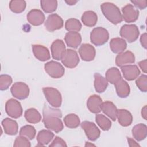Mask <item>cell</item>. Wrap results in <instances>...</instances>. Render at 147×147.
<instances>
[{
  "label": "cell",
  "instance_id": "44dd1931",
  "mask_svg": "<svg viewBox=\"0 0 147 147\" xmlns=\"http://www.w3.org/2000/svg\"><path fill=\"white\" fill-rule=\"evenodd\" d=\"M2 125L4 131L8 135H16L18 133V125L17 122L9 118H6L2 121Z\"/></svg>",
  "mask_w": 147,
  "mask_h": 147
},
{
  "label": "cell",
  "instance_id": "7dc6e473",
  "mask_svg": "<svg viewBox=\"0 0 147 147\" xmlns=\"http://www.w3.org/2000/svg\"><path fill=\"white\" fill-rule=\"evenodd\" d=\"M141 116L145 119H147V107L146 105L144 106L141 110Z\"/></svg>",
  "mask_w": 147,
  "mask_h": 147
},
{
  "label": "cell",
  "instance_id": "7402d4cb",
  "mask_svg": "<svg viewBox=\"0 0 147 147\" xmlns=\"http://www.w3.org/2000/svg\"><path fill=\"white\" fill-rule=\"evenodd\" d=\"M101 111L108 116L113 121L117 119L118 109L115 105L110 101H106L102 103Z\"/></svg>",
  "mask_w": 147,
  "mask_h": 147
},
{
  "label": "cell",
  "instance_id": "681fc988",
  "mask_svg": "<svg viewBox=\"0 0 147 147\" xmlns=\"http://www.w3.org/2000/svg\"><path fill=\"white\" fill-rule=\"evenodd\" d=\"M95 146V145H94V144H90V143L88 142H86V145H85V146Z\"/></svg>",
  "mask_w": 147,
  "mask_h": 147
},
{
  "label": "cell",
  "instance_id": "8d00e7d4",
  "mask_svg": "<svg viewBox=\"0 0 147 147\" xmlns=\"http://www.w3.org/2000/svg\"><path fill=\"white\" fill-rule=\"evenodd\" d=\"M19 134L20 136H24L29 140H31L35 137L36 131L35 128L33 126L27 125L22 126L20 129Z\"/></svg>",
  "mask_w": 147,
  "mask_h": 147
},
{
  "label": "cell",
  "instance_id": "d6986e66",
  "mask_svg": "<svg viewBox=\"0 0 147 147\" xmlns=\"http://www.w3.org/2000/svg\"><path fill=\"white\" fill-rule=\"evenodd\" d=\"M32 50L35 57L38 60L45 61L50 59V53L47 47L39 44H34L32 45Z\"/></svg>",
  "mask_w": 147,
  "mask_h": 147
},
{
  "label": "cell",
  "instance_id": "ac0fdd59",
  "mask_svg": "<svg viewBox=\"0 0 147 147\" xmlns=\"http://www.w3.org/2000/svg\"><path fill=\"white\" fill-rule=\"evenodd\" d=\"M102 103V99L99 95H92L87 99V107L90 112L97 114L101 111Z\"/></svg>",
  "mask_w": 147,
  "mask_h": 147
},
{
  "label": "cell",
  "instance_id": "e575fe53",
  "mask_svg": "<svg viewBox=\"0 0 147 147\" xmlns=\"http://www.w3.org/2000/svg\"><path fill=\"white\" fill-rule=\"evenodd\" d=\"M40 4L42 10L47 13L54 12L57 7V1L56 0H41Z\"/></svg>",
  "mask_w": 147,
  "mask_h": 147
},
{
  "label": "cell",
  "instance_id": "836d02e7",
  "mask_svg": "<svg viewBox=\"0 0 147 147\" xmlns=\"http://www.w3.org/2000/svg\"><path fill=\"white\" fill-rule=\"evenodd\" d=\"M26 3L22 0H12L10 1L9 8L11 11L15 13H21L26 8Z\"/></svg>",
  "mask_w": 147,
  "mask_h": 147
},
{
  "label": "cell",
  "instance_id": "9a60e30c",
  "mask_svg": "<svg viewBox=\"0 0 147 147\" xmlns=\"http://www.w3.org/2000/svg\"><path fill=\"white\" fill-rule=\"evenodd\" d=\"M134 55L130 51H127L126 52L118 53L115 58V64L117 66L120 67L134 63Z\"/></svg>",
  "mask_w": 147,
  "mask_h": 147
},
{
  "label": "cell",
  "instance_id": "4fadbf2b",
  "mask_svg": "<svg viewBox=\"0 0 147 147\" xmlns=\"http://www.w3.org/2000/svg\"><path fill=\"white\" fill-rule=\"evenodd\" d=\"M51 51L53 59L57 60H61L66 51L64 42L60 39L55 40L51 46Z\"/></svg>",
  "mask_w": 147,
  "mask_h": 147
},
{
  "label": "cell",
  "instance_id": "5bb4252c",
  "mask_svg": "<svg viewBox=\"0 0 147 147\" xmlns=\"http://www.w3.org/2000/svg\"><path fill=\"white\" fill-rule=\"evenodd\" d=\"M79 53L81 59L86 61L94 59L96 55L95 48L90 44H83L79 48Z\"/></svg>",
  "mask_w": 147,
  "mask_h": 147
},
{
  "label": "cell",
  "instance_id": "d590c367",
  "mask_svg": "<svg viewBox=\"0 0 147 147\" xmlns=\"http://www.w3.org/2000/svg\"><path fill=\"white\" fill-rule=\"evenodd\" d=\"M65 28L68 32H78L82 28V24L78 19L71 18L66 21Z\"/></svg>",
  "mask_w": 147,
  "mask_h": 147
},
{
  "label": "cell",
  "instance_id": "f6af8a7d",
  "mask_svg": "<svg viewBox=\"0 0 147 147\" xmlns=\"http://www.w3.org/2000/svg\"><path fill=\"white\" fill-rule=\"evenodd\" d=\"M138 64L139 67H140V68L141 69V70L142 71V72H144L145 74H146L147 72V60H146V59H145L144 60H142V61L138 62Z\"/></svg>",
  "mask_w": 147,
  "mask_h": 147
},
{
  "label": "cell",
  "instance_id": "74e56055",
  "mask_svg": "<svg viewBox=\"0 0 147 147\" xmlns=\"http://www.w3.org/2000/svg\"><path fill=\"white\" fill-rule=\"evenodd\" d=\"M12 83L11 77L6 74L0 76V90L2 91L7 90Z\"/></svg>",
  "mask_w": 147,
  "mask_h": 147
},
{
  "label": "cell",
  "instance_id": "484cf974",
  "mask_svg": "<svg viewBox=\"0 0 147 147\" xmlns=\"http://www.w3.org/2000/svg\"><path fill=\"white\" fill-rule=\"evenodd\" d=\"M132 135L134 139L138 141L144 140L147 136V126L144 123L136 125L131 130Z\"/></svg>",
  "mask_w": 147,
  "mask_h": 147
},
{
  "label": "cell",
  "instance_id": "ab89813d",
  "mask_svg": "<svg viewBox=\"0 0 147 147\" xmlns=\"http://www.w3.org/2000/svg\"><path fill=\"white\" fill-rule=\"evenodd\" d=\"M43 116L44 115H54L57 116L59 118L62 117V113L60 110L58 109H55L52 107H50L48 106H45L43 109L42 111Z\"/></svg>",
  "mask_w": 147,
  "mask_h": 147
},
{
  "label": "cell",
  "instance_id": "5b68a950",
  "mask_svg": "<svg viewBox=\"0 0 147 147\" xmlns=\"http://www.w3.org/2000/svg\"><path fill=\"white\" fill-rule=\"evenodd\" d=\"M44 69L48 75L55 79L62 77L65 72L63 66L60 63L53 60L46 63L44 65Z\"/></svg>",
  "mask_w": 147,
  "mask_h": 147
},
{
  "label": "cell",
  "instance_id": "60d3db41",
  "mask_svg": "<svg viewBox=\"0 0 147 147\" xmlns=\"http://www.w3.org/2000/svg\"><path fill=\"white\" fill-rule=\"evenodd\" d=\"M31 146L30 142L29 141V139L26 137L20 136L16 137L14 143V146L19 147V146H25V147H30Z\"/></svg>",
  "mask_w": 147,
  "mask_h": 147
},
{
  "label": "cell",
  "instance_id": "c3c4849f",
  "mask_svg": "<svg viewBox=\"0 0 147 147\" xmlns=\"http://www.w3.org/2000/svg\"><path fill=\"white\" fill-rule=\"evenodd\" d=\"M65 3H67L68 5L72 6L75 5L78 1H75V0H69V1H65Z\"/></svg>",
  "mask_w": 147,
  "mask_h": 147
},
{
  "label": "cell",
  "instance_id": "d4e9b609",
  "mask_svg": "<svg viewBox=\"0 0 147 147\" xmlns=\"http://www.w3.org/2000/svg\"><path fill=\"white\" fill-rule=\"evenodd\" d=\"M115 88L118 96L122 98H126L129 96L130 92V88L129 84L123 79H121L115 84Z\"/></svg>",
  "mask_w": 147,
  "mask_h": 147
},
{
  "label": "cell",
  "instance_id": "f546056e",
  "mask_svg": "<svg viewBox=\"0 0 147 147\" xmlns=\"http://www.w3.org/2000/svg\"><path fill=\"white\" fill-rule=\"evenodd\" d=\"M27 122L30 123H37L41 121V115L38 111L34 108H30L26 110L24 114Z\"/></svg>",
  "mask_w": 147,
  "mask_h": 147
},
{
  "label": "cell",
  "instance_id": "7bdbcfd3",
  "mask_svg": "<svg viewBox=\"0 0 147 147\" xmlns=\"http://www.w3.org/2000/svg\"><path fill=\"white\" fill-rule=\"evenodd\" d=\"M130 2L138 9L140 10L145 9L147 6V1H130Z\"/></svg>",
  "mask_w": 147,
  "mask_h": 147
},
{
  "label": "cell",
  "instance_id": "8992f818",
  "mask_svg": "<svg viewBox=\"0 0 147 147\" xmlns=\"http://www.w3.org/2000/svg\"><path fill=\"white\" fill-rule=\"evenodd\" d=\"M42 122L44 126L55 133H59L64 127L63 123L60 118L54 115H44L43 116Z\"/></svg>",
  "mask_w": 147,
  "mask_h": 147
},
{
  "label": "cell",
  "instance_id": "7a4b0ae2",
  "mask_svg": "<svg viewBox=\"0 0 147 147\" xmlns=\"http://www.w3.org/2000/svg\"><path fill=\"white\" fill-rule=\"evenodd\" d=\"M42 91L49 104L53 107H60L62 103V97L60 92L53 87H44Z\"/></svg>",
  "mask_w": 147,
  "mask_h": 147
},
{
  "label": "cell",
  "instance_id": "277c9868",
  "mask_svg": "<svg viewBox=\"0 0 147 147\" xmlns=\"http://www.w3.org/2000/svg\"><path fill=\"white\" fill-rule=\"evenodd\" d=\"M121 36L127 42L131 43L137 40L140 34L138 28L134 24L123 25L119 32Z\"/></svg>",
  "mask_w": 147,
  "mask_h": 147
},
{
  "label": "cell",
  "instance_id": "cb8c5ba5",
  "mask_svg": "<svg viewBox=\"0 0 147 147\" xmlns=\"http://www.w3.org/2000/svg\"><path fill=\"white\" fill-rule=\"evenodd\" d=\"M110 47L112 52L114 53H120L123 52L127 47L126 41L121 38H113L110 40Z\"/></svg>",
  "mask_w": 147,
  "mask_h": 147
},
{
  "label": "cell",
  "instance_id": "3957f363",
  "mask_svg": "<svg viewBox=\"0 0 147 147\" xmlns=\"http://www.w3.org/2000/svg\"><path fill=\"white\" fill-rule=\"evenodd\" d=\"M109 38L108 31L102 27H96L93 29L90 33L91 42L96 46L105 44Z\"/></svg>",
  "mask_w": 147,
  "mask_h": 147
},
{
  "label": "cell",
  "instance_id": "7c38bea8",
  "mask_svg": "<svg viewBox=\"0 0 147 147\" xmlns=\"http://www.w3.org/2000/svg\"><path fill=\"white\" fill-rule=\"evenodd\" d=\"M122 18L127 23L135 22L139 16V11L131 4H127L122 8Z\"/></svg>",
  "mask_w": 147,
  "mask_h": 147
},
{
  "label": "cell",
  "instance_id": "2e32d148",
  "mask_svg": "<svg viewBox=\"0 0 147 147\" xmlns=\"http://www.w3.org/2000/svg\"><path fill=\"white\" fill-rule=\"evenodd\" d=\"M28 21L32 25L38 26L41 25L45 20V16L42 11L38 9L30 10L26 16Z\"/></svg>",
  "mask_w": 147,
  "mask_h": 147
},
{
  "label": "cell",
  "instance_id": "603a6c76",
  "mask_svg": "<svg viewBox=\"0 0 147 147\" xmlns=\"http://www.w3.org/2000/svg\"><path fill=\"white\" fill-rule=\"evenodd\" d=\"M117 118L119 123L124 127L130 125L133 121V116L130 111L126 109L118 110Z\"/></svg>",
  "mask_w": 147,
  "mask_h": 147
},
{
  "label": "cell",
  "instance_id": "4dcf8cb0",
  "mask_svg": "<svg viewBox=\"0 0 147 147\" xmlns=\"http://www.w3.org/2000/svg\"><path fill=\"white\" fill-rule=\"evenodd\" d=\"M106 79L111 84H115L122 79L121 74L119 70L115 67L109 68L105 74Z\"/></svg>",
  "mask_w": 147,
  "mask_h": 147
},
{
  "label": "cell",
  "instance_id": "e0dca14e",
  "mask_svg": "<svg viewBox=\"0 0 147 147\" xmlns=\"http://www.w3.org/2000/svg\"><path fill=\"white\" fill-rule=\"evenodd\" d=\"M124 78L127 80L131 81L138 78L140 71L136 65H126L121 67Z\"/></svg>",
  "mask_w": 147,
  "mask_h": 147
},
{
  "label": "cell",
  "instance_id": "30bf717a",
  "mask_svg": "<svg viewBox=\"0 0 147 147\" xmlns=\"http://www.w3.org/2000/svg\"><path fill=\"white\" fill-rule=\"evenodd\" d=\"M80 125L88 140L94 141L99 137L100 134V130L94 123L85 121L82 122Z\"/></svg>",
  "mask_w": 147,
  "mask_h": 147
},
{
  "label": "cell",
  "instance_id": "ee69618b",
  "mask_svg": "<svg viewBox=\"0 0 147 147\" xmlns=\"http://www.w3.org/2000/svg\"><path fill=\"white\" fill-rule=\"evenodd\" d=\"M140 42L142 47L145 49L147 48V34L146 33H143L140 37Z\"/></svg>",
  "mask_w": 147,
  "mask_h": 147
},
{
  "label": "cell",
  "instance_id": "52a82bcc",
  "mask_svg": "<svg viewBox=\"0 0 147 147\" xmlns=\"http://www.w3.org/2000/svg\"><path fill=\"white\" fill-rule=\"evenodd\" d=\"M5 110L7 115L13 118H18L22 114L21 103L14 99H9L5 104Z\"/></svg>",
  "mask_w": 147,
  "mask_h": 147
},
{
  "label": "cell",
  "instance_id": "b9f144b4",
  "mask_svg": "<svg viewBox=\"0 0 147 147\" xmlns=\"http://www.w3.org/2000/svg\"><path fill=\"white\" fill-rule=\"evenodd\" d=\"M67 144L64 140L59 137H55L52 143L49 145V147H55V146H67Z\"/></svg>",
  "mask_w": 147,
  "mask_h": 147
},
{
  "label": "cell",
  "instance_id": "9c48e42d",
  "mask_svg": "<svg viewBox=\"0 0 147 147\" xmlns=\"http://www.w3.org/2000/svg\"><path fill=\"white\" fill-rule=\"evenodd\" d=\"M61 60L63 64L66 67L74 68L79 64V57L76 51L72 49H67Z\"/></svg>",
  "mask_w": 147,
  "mask_h": 147
},
{
  "label": "cell",
  "instance_id": "ba28073f",
  "mask_svg": "<svg viewBox=\"0 0 147 147\" xmlns=\"http://www.w3.org/2000/svg\"><path fill=\"white\" fill-rule=\"evenodd\" d=\"M12 95L18 99H25L29 95V88L28 86L24 82L14 83L10 89Z\"/></svg>",
  "mask_w": 147,
  "mask_h": 147
},
{
  "label": "cell",
  "instance_id": "f35d334b",
  "mask_svg": "<svg viewBox=\"0 0 147 147\" xmlns=\"http://www.w3.org/2000/svg\"><path fill=\"white\" fill-rule=\"evenodd\" d=\"M136 84L140 91L144 92L147 91V76L142 75L136 80Z\"/></svg>",
  "mask_w": 147,
  "mask_h": 147
},
{
  "label": "cell",
  "instance_id": "d6a6232c",
  "mask_svg": "<svg viewBox=\"0 0 147 147\" xmlns=\"http://www.w3.org/2000/svg\"><path fill=\"white\" fill-rule=\"evenodd\" d=\"M95 121L98 126L104 131L109 130L111 128V121L103 114H96L95 116Z\"/></svg>",
  "mask_w": 147,
  "mask_h": 147
},
{
  "label": "cell",
  "instance_id": "8fae6325",
  "mask_svg": "<svg viewBox=\"0 0 147 147\" xmlns=\"http://www.w3.org/2000/svg\"><path fill=\"white\" fill-rule=\"evenodd\" d=\"M63 25L64 22L63 19L57 14L49 15L44 23L45 29L50 32L61 29L63 26Z\"/></svg>",
  "mask_w": 147,
  "mask_h": 147
},
{
  "label": "cell",
  "instance_id": "bcb514c9",
  "mask_svg": "<svg viewBox=\"0 0 147 147\" xmlns=\"http://www.w3.org/2000/svg\"><path fill=\"white\" fill-rule=\"evenodd\" d=\"M128 144L130 146H140V145L133 138L130 137H127Z\"/></svg>",
  "mask_w": 147,
  "mask_h": 147
},
{
  "label": "cell",
  "instance_id": "6da1fadb",
  "mask_svg": "<svg viewBox=\"0 0 147 147\" xmlns=\"http://www.w3.org/2000/svg\"><path fill=\"white\" fill-rule=\"evenodd\" d=\"M101 10L105 17L112 24L117 25L122 21V16L119 9L111 2H104L101 5Z\"/></svg>",
  "mask_w": 147,
  "mask_h": 147
},
{
  "label": "cell",
  "instance_id": "1f68e13d",
  "mask_svg": "<svg viewBox=\"0 0 147 147\" xmlns=\"http://www.w3.org/2000/svg\"><path fill=\"white\" fill-rule=\"evenodd\" d=\"M64 122L67 127L74 129L80 125V119L75 114H69L64 117Z\"/></svg>",
  "mask_w": 147,
  "mask_h": 147
},
{
  "label": "cell",
  "instance_id": "4316f807",
  "mask_svg": "<svg viewBox=\"0 0 147 147\" xmlns=\"http://www.w3.org/2000/svg\"><path fill=\"white\" fill-rule=\"evenodd\" d=\"M108 86V81L106 78L99 73L94 74V87L95 91L99 93L103 92Z\"/></svg>",
  "mask_w": 147,
  "mask_h": 147
},
{
  "label": "cell",
  "instance_id": "83f0119b",
  "mask_svg": "<svg viewBox=\"0 0 147 147\" xmlns=\"http://www.w3.org/2000/svg\"><path fill=\"white\" fill-rule=\"evenodd\" d=\"M54 134L48 130H40L37 136L38 145L44 146L48 144L53 139Z\"/></svg>",
  "mask_w": 147,
  "mask_h": 147
},
{
  "label": "cell",
  "instance_id": "f1b7e54d",
  "mask_svg": "<svg viewBox=\"0 0 147 147\" xmlns=\"http://www.w3.org/2000/svg\"><path fill=\"white\" fill-rule=\"evenodd\" d=\"M81 19L84 25L88 27H92L95 26L97 22L98 16L94 11L89 10L84 12Z\"/></svg>",
  "mask_w": 147,
  "mask_h": 147
},
{
  "label": "cell",
  "instance_id": "ffe728a7",
  "mask_svg": "<svg viewBox=\"0 0 147 147\" xmlns=\"http://www.w3.org/2000/svg\"><path fill=\"white\" fill-rule=\"evenodd\" d=\"M64 40L69 47L77 48L82 42V37L78 32H68L65 36Z\"/></svg>",
  "mask_w": 147,
  "mask_h": 147
}]
</instances>
